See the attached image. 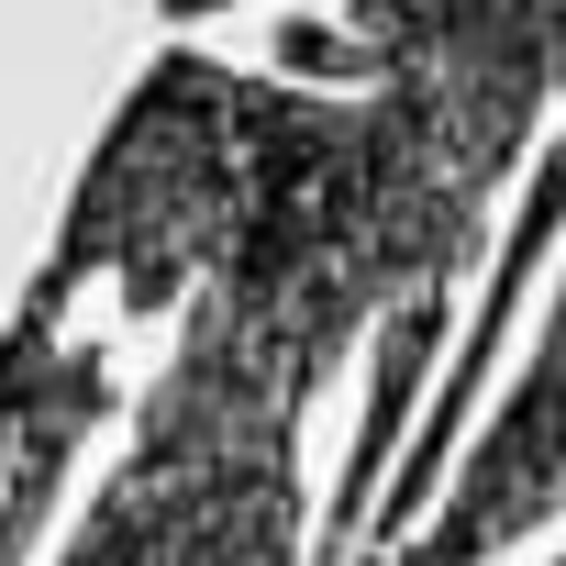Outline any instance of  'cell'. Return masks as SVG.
I'll return each mask as SVG.
<instances>
[{
  "mask_svg": "<svg viewBox=\"0 0 566 566\" xmlns=\"http://www.w3.org/2000/svg\"><path fill=\"white\" fill-rule=\"evenodd\" d=\"M112 411V367L90 378V389H67L56 411H45V433L23 444V467L0 478V566H23V544L45 533V511H56V489H67V455L90 444V422Z\"/></svg>",
  "mask_w": 566,
  "mask_h": 566,
  "instance_id": "cell-4",
  "label": "cell"
},
{
  "mask_svg": "<svg viewBox=\"0 0 566 566\" xmlns=\"http://www.w3.org/2000/svg\"><path fill=\"white\" fill-rule=\"evenodd\" d=\"M233 222H244V78L167 45L134 78L123 123L101 134V156L78 167L34 301L67 312L78 277H112L123 312H178V290L200 301L211 266L233 255Z\"/></svg>",
  "mask_w": 566,
  "mask_h": 566,
  "instance_id": "cell-1",
  "label": "cell"
},
{
  "mask_svg": "<svg viewBox=\"0 0 566 566\" xmlns=\"http://www.w3.org/2000/svg\"><path fill=\"white\" fill-rule=\"evenodd\" d=\"M544 78H555V101H566V12H544Z\"/></svg>",
  "mask_w": 566,
  "mask_h": 566,
  "instance_id": "cell-5",
  "label": "cell"
},
{
  "mask_svg": "<svg viewBox=\"0 0 566 566\" xmlns=\"http://www.w3.org/2000/svg\"><path fill=\"white\" fill-rule=\"evenodd\" d=\"M544 522H566V290H555V323H544L522 389H511L500 422L478 433L467 478H455L444 511H433V533L400 544V566H489L500 544H522V533H544Z\"/></svg>",
  "mask_w": 566,
  "mask_h": 566,
  "instance_id": "cell-2",
  "label": "cell"
},
{
  "mask_svg": "<svg viewBox=\"0 0 566 566\" xmlns=\"http://www.w3.org/2000/svg\"><path fill=\"white\" fill-rule=\"evenodd\" d=\"M112 356L101 345H67L56 334V301H23L12 323H0V478L23 467V444L45 433V411L67 400V389H90Z\"/></svg>",
  "mask_w": 566,
  "mask_h": 566,
  "instance_id": "cell-3",
  "label": "cell"
}]
</instances>
